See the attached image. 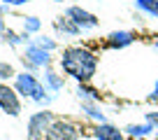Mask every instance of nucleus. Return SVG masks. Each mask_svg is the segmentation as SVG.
<instances>
[{"instance_id":"6e6552de","label":"nucleus","mask_w":158,"mask_h":140,"mask_svg":"<svg viewBox=\"0 0 158 140\" xmlns=\"http://www.w3.org/2000/svg\"><path fill=\"white\" fill-rule=\"evenodd\" d=\"M137 40V35L133 33V30H114V33H109L107 37H105V47L107 49H126V47H130L133 42Z\"/></svg>"},{"instance_id":"9d476101","label":"nucleus","mask_w":158,"mask_h":140,"mask_svg":"<svg viewBox=\"0 0 158 140\" xmlns=\"http://www.w3.org/2000/svg\"><path fill=\"white\" fill-rule=\"evenodd\" d=\"M123 133L128 138H135V140H147L151 135H156V129H153L149 121H142V124H128L123 129Z\"/></svg>"},{"instance_id":"ddd939ff","label":"nucleus","mask_w":158,"mask_h":140,"mask_svg":"<svg viewBox=\"0 0 158 140\" xmlns=\"http://www.w3.org/2000/svg\"><path fill=\"white\" fill-rule=\"evenodd\" d=\"M77 98L81 103H100V91L89 84H77Z\"/></svg>"},{"instance_id":"423d86ee","label":"nucleus","mask_w":158,"mask_h":140,"mask_svg":"<svg viewBox=\"0 0 158 140\" xmlns=\"http://www.w3.org/2000/svg\"><path fill=\"white\" fill-rule=\"evenodd\" d=\"M47 140H79V126L70 119H56L47 133Z\"/></svg>"},{"instance_id":"39448f33","label":"nucleus","mask_w":158,"mask_h":140,"mask_svg":"<svg viewBox=\"0 0 158 140\" xmlns=\"http://www.w3.org/2000/svg\"><path fill=\"white\" fill-rule=\"evenodd\" d=\"M0 110L10 117L21 115V98L16 94V89L10 86L7 82H0Z\"/></svg>"},{"instance_id":"f8f14e48","label":"nucleus","mask_w":158,"mask_h":140,"mask_svg":"<svg viewBox=\"0 0 158 140\" xmlns=\"http://www.w3.org/2000/svg\"><path fill=\"white\" fill-rule=\"evenodd\" d=\"M63 84H65L63 75H58V72H54V70H49V68L44 70V86H47V91H49V94L60 91V89H63Z\"/></svg>"},{"instance_id":"aec40b11","label":"nucleus","mask_w":158,"mask_h":140,"mask_svg":"<svg viewBox=\"0 0 158 140\" xmlns=\"http://www.w3.org/2000/svg\"><path fill=\"white\" fill-rule=\"evenodd\" d=\"M144 121H149V124H151L153 129L158 131V110H153V112H147V117H144Z\"/></svg>"},{"instance_id":"393cba45","label":"nucleus","mask_w":158,"mask_h":140,"mask_svg":"<svg viewBox=\"0 0 158 140\" xmlns=\"http://www.w3.org/2000/svg\"><path fill=\"white\" fill-rule=\"evenodd\" d=\"M54 2H63V0H54Z\"/></svg>"},{"instance_id":"b1692460","label":"nucleus","mask_w":158,"mask_h":140,"mask_svg":"<svg viewBox=\"0 0 158 140\" xmlns=\"http://www.w3.org/2000/svg\"><path fill=\"white\" fill-rule=\"evenodd\" d=\"M153 140H158V131H156V135H153Z\"/></svg>"},{"instance_id":"4468645a","label":"nucleus","mask_w":158,"mask_h":140,"mask_svg":"<svg viewBox=\"0 0 158 140\" xmlns=\"http://www.w3.org/2000/svg\"><path fill=\"white\" fill-rule=\"evenodd\" d=\"M135 10L149 19H158V0H135Z\"/></svg>"},{"instance_id":"7ed1b4c3","label":"nucleus","mask_w":158,"mask_h":140,"mask_svg":"<svg viewBox=\"0 0 158 140\" xmlns=\"http://www.w3.org/2000/svg\"><path fill=\"white\" fill-rule=\"evenodd\" d=\"M54 112L51 110H40L28 117V140H47L51 124H54Z\"/></svg>"},{"instance_id":"6ab92c4d","label":"nucleus","mask_w":158,"mask_h":140,"mask_svg":"<svg viewBox=\"0 0 158 140\" xmlns=\"http://www.w3.org/2000/svg\"><path fill=\"white\" fill-rule=\"evenodd\" d=\"M33 42H35L37 47H42L44 51H49V54L56 49V47H58V45H56V40H51V37H47V35H40V37H35Z\"/></svg>"},{"instance_id":"412c9836","label":"nucleus","mask_w":158,"mask_h":140,"mask_svg":"<svg viewBox=\"0 0 158 140\" xmlns=\"http://www.w3.org/2000/svg\"><path fill=\"white\" fill-rule=\"evenodd\" d=\"M147 100H149V103H158V80H156V84H153L151 94L147 96Z\"/></svg>"},{"instance_id":"4be33fe9","label":"nucleus","mask_w":158,"mask_h":140,"mask_svg":"<svg viewBox=\"0 0 158 140\" xmlns=\"http://www.w3.org/2000/svg\"><path fill=\"white\" fill-rule=\"evenodd\" d=\"M23 2H28V0H2V5L7 7H16V5H23Z\"/></svg>"},{"instance_id":"f03ea898","label":"nucleus","mask_w":158,"mask_h":140,"mask_svg":"<svg viewBox=\"0 0 158 140\" xmlns=\"http://www.w3.org/2000/svg\"><path fill=\"white\" fill-rule=\"evenodd\" d=\"M14 89H16L19 96L33 100V103H49V100H51L44 82L40 80L37 75L28 72V70H23V72H19V75L14 77Z\"/></svg>"},{"instance_id":"1a4fd4ad","label":"nucleus","mask_w":158,"mask_h":140,"mask_svg":"<svg viewBox=\"0 0 158 140\" xmlns=\"http://www.w3.org/2000/svg\"><path fill=\"white\" fill-rule=\"evenodd\" d=\"M93 138L95 140H123L126 133L118 129V126L105 121V124H95L93 126Z\"/></svg>"},{"instance_id":"a211bd4d","label":"nucleus","mask_w":158,"mask_h":140,"mask_svg":"<svg viewBox=\"0 0 158 140\" xmlns=\"http://www.w3.org/2000/svg\"><path fill=\"white\" fill-rule=\"evenodd\" d=\"M16 75H19V72L14 70V65H12V63H7V61H0V80H2V82L14 80Z\"/></svg>"},{"instance_id":"0eeeda50","label":"nucleus","mask_w":158,"mask_h":140,"mask_svg":"<svg viewBox=\"0 0 158 140\" xmlns=\"http://www.w3.org/2000/svg\"><path fill=\"white\" fill-rule=\"evenodd\" d=\"M65 16H68V19H72L81 30H93L95 26H98V16H95L93 12L84 10V7H79V5L68 7V10H65Z\"/></svg>"},{"instance_id":"dca6fc26","label":"nucleus","mask_w":158,"mask_h":140,"mask_svg":"<svg viewBox=\"0 0 158 140\" xmlns=\"http://www.w3.org/2000/svg\"><path fill=\"white\" fill-rule=\"evenodd\" d=\"M5 42H7V45H12V47L28 45V42H26V35L23 33H16V30H12V28L5 30Z\"/></svg>"},{"instance_id":"20e7f679","label":"nucleus","mask_w":158,"mask_h":140,"mask_svg":"<svg viewBox=\"0 0 158 140\" xmlns=\"http://www.w3.org/2000/svg\"><path fill=\"white\" fill-rule=\"evenodd\" d=\"M21 63H23V68L28 70V72H35V70H40V68H49L51 65V54L44 51L42 47H37L30 40L28 45H26L23 54H21Z\"/></svg>"},{"instance_id":"f257e3e1","label":"nucleus","mask_w":158,"mask_h":140,"mask_svg":"<svg viewBox=\"0 0 158 140\" xmlns=\"http://www.w3.org/2000/svg\"><path fill=\"white\" fill-rule=\"evenodd\" d=\"M58 63H60V70L65 75L77 80L79 84H89L93 80L95 70H98V54L93 49H89V47H81V45L65 47Z\"/></svg>"},{"instance_id":"5701e85b","label":"nucleus","mask_w":158,"mask_h":140,"mask_svg":"<svg viewBox=\"0 0 158 140\" xmlns=\"http://www.w3.org/2000/svg\"><path fill=\"white\" fill-rule=\"evenodd\" d=\"M153 49H156V51H158V40H156V42H153Z\"/></svg>"},{"instance_id":"f3484780","label":"nucleus","mask_w":158,"mask_h":140,"mask_svg":"<svg viewBox=\"0 0 158 140\" xmlns=\"http://www.w3.org/2000/svg\"><path fill=\"white\" fill-rule=\"evenodd\" d=\"M42 21L37 16H23V35H30V33H37Z\"/></svg>"},{"instance_id":"2eb2a0df","label":"nucleus","mask_w":158,"mask_h":140,"mask_svg":"<svg viewBox=\"0 0 158 140\" xmlns=\"http://www.w3.org/2000/svg\"><path fill=\"white\" fill-rule=\"evenodd\" d=\"M81 110L86 112V117H91L93 121H98V124H105V115L100 112V107H98V103H81Z\"/></svg>"},{"instance_id":"9b49d317","label":"nucleus","mask_w":158,"mask_h":140,"mask_svg":"<svg viewBox=\"0 0 158 140\" xmlns=\"http://www.w3.org/2000/svg\"><path fill=\"white\" fill-rule=\"evenodd\" d=\"M54 28H56L58 35H65V37H77V35L81 33V28H79L72 19H68V16H63V14L54 19Z\"/></svg>"}]
</instances>
